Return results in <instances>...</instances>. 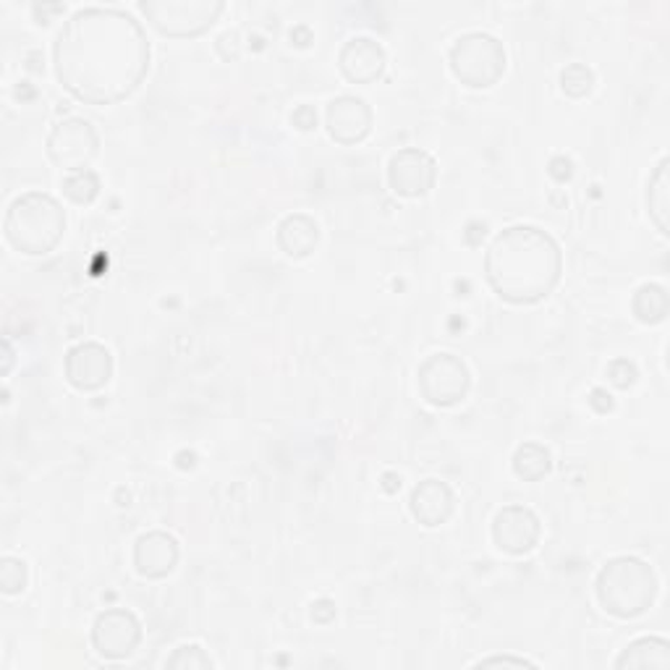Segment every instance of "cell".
I'll list each match as a JSON object with an SVG mask.
<instances>
[{
    "label": "cell",
    "instance_id": "6da1fadb",
    "mask_svg": "<svg viewBox=\"0 0 670 670\" xmlns=\"http://www.w3.org/2000/svg\"><path fill=\"white\" fill-rule=\"evenodd\" d=\"M56 77L87 106H116L150 71V42L129 11L89 6L63 21L53 45Z\"/></svg>",
    "mask_w": 670,
    "mask_h": 670
},
{
    "label": "cell",
    "instance_id": "7a4b0ae2",
    "mask_svg": "<svg viewBox=\"0 0 670 670\" xmlns=\"http://www.w3.org/2000/svg\"><path fill=\"white\" fill-rule=\"evenodd\" d=\"M563 255L548 230L511 226L495 236L485 255V278L503 302L530 307L548 299L561 283Z\"/></svg>",
    "mask_w": 670,
    "mask_h": 670
},
{
    "label": "cell",
    "instance_id": "3957f363",
    "mask_svg": "<svg viewBox=\"0 0 670 670\" xmlns=\"http://www.w3.org/2000/svg\"><path fill=\"white\" fill-rule=\"evenodd\" d=\"M3 230L6 242L21 255H50L63 238L66 210L56 197L45 191H27L11 203Z\"/></svg>",
    "mask_w": 670,
    "mask_h": 670
},
{
    "label": "cell",
    "instance_id": "277c9868",
    "mask_svg": "<svg viewBox=\"0 0 670 670\" xmlns=\"http://www.w3.org/2000/svg\"><path fill=\"white\" fill-rule=\"evenodd\" d=\"M658 587V573L650 563L634 555H618L600 569L594 592L605 613L629 621L652 608Z\"/></svg>",
    "mask_w": 670,
    "mask_h": 670
},
{
    "label": "cell",
    "instance_id": "5b68a950",
    "mask_svg": "<svg viewBox=\"0 0 670 670\" xmlns=\"http://www.w3.org/2000/svg\"><path fill=\"white\" fill-rule=\"evenodd\" d=\"M451 71L461 85L472 89H490L505 73V48L497 37L487 32H466L451 45Z\"/></svg>",
    "mask_w": 670,
    "mask_h": 670
},
{
    "label": "cell",
    "instance_id": "8992f818",
    "mask_svg": "<svg viewBox=\"0 0 670 670\" xmlns=\"http://www.w3.org/2000/svg\"><path fill=\"white\" fill-rule=\"evenodd\" d=\"M139 11L168 37H199L210 29L226 3L223 0H141Z\"/></svg>",
    "mask_w": 670,
    "mask_h": 670
},
{
    "label": "cell",
    "instance_id": "52a82bcc",
    "mask_svg": "<svg viewBox=\"0 0 670 670\" xmlns=\"http://www.w3.org/2000/svg\"><path fill=\"white\" fill-rule=\"evenodd\" d=\"M416 383H420L422 398L430 406L449 408L456 406L459 401L466 398L469 388H472V375L464 359L456 354L441 352L427 356L416 370Z\"/></svg>",
    "mask_w": 670,
    "mask_h": 670
},
{
    "label": "cell",
    "instance_id": "ba28073f",
    "mask_svg": "<svg viewBox=\"0 0 670 670\" xmlns=\"http://www.w3.org/2000/svg\"><path fill=\"white\" fill-rule=\"evenodd\" d=\"M100 137L98 129L87 118L71 116L53 126L48 137V158L66 174L87 170L89 162L98 158Z\"/></svg>",
    "mask_w": 670,
    "mask_h": 670
},
{
    "label": "cell",
    "instance_id": "9c48e42d",
    "mask_svg": "<svg viewBox=\"0 0 670 670\" xmlns=\"http://www.w3.org/2000/svg\"><path fill=\"white\" fill-rule=\"evenodd\" d=\"M141 642L139 618L126 608H108L95 618L92 647L106 660H126Z\"/></svg>",
    "mask_w": 670,
    "mask_h": 670
},
{
    "label": "cell",
    "instance_id": "30bf717a",
    "mask_svg": "<svg viewBox=\"0 0 670 670\" xmlns=\"http://www.w3.org/2000/svg\"><path fill=\"white\" fill-rule=\"evenodd\" d=\"M437 181V162L420 147H404L388 162V184L398 197L416 199L433 191Z\"/></svg>",
    "mask_w": 670,
    "mask_h": 670
},
{
    "label": "cell",
    "instance_id": "8fae6325",
    "mask_svg": "<svg viewBox=\"0 0 670 670\" xmlns=\"http://www.w3.org/2000/svg\"><path fill=\"white\" fill-rule=\"evenodd\" d=\"M63 372L69 385H73L77 391H100L114 377V354L98 344V341H85V344L69 348V354L63 359Z\"/></svg>",
    "mask_w": 670,
    "mask_h": 670
},
{
    "label": "cell",
    "instance_id": "7c38bea8",
    "mask_svg": "<svg viewBox=\"0 0 670 670\" xmlns=\"http://www.w3.org/2000/svg\"><path fill=\"white\" fill-rule=\"evenodd\" d=\"M542 524L538 513L526 505H503L495 513L493 540L509 555H526L538 548Z\"/></svg>",
    "mask_w": 670,
    "mask_h": 670
},
{
    "label": "cell",
    "instance_id": "4fadbf2b",
    "mask_svg": "<svg viewBox=\"0 0 670 670\" xmlns=\"http://www.w3.org/2000/svg\"><path fill=\"white\" fill-rule=\"evenodd\" d=\"M372 121H375L372 108L362 98H354V95H341V98L327 102L325 126L331 139L338 141V145H359V141L370 137Z\"/></svg>",
    "mask_w": 670,
    "mask_h": 670
},
{
    "label": "cell",
    "instance_id": "5bb4252c",
    "mask_svg": "<svg viewBox=\"0 0 670 670\" xmlns=\"http://www.w3.org/2000/svg\"><path fill=\"white\" fill-rule=\"evenodd\" d=\"M385 63H388V56H385L383 45L372 40V37H352V40L344 42V48L338 53V69L352 85H372V81H377L383 77Z\"/></svg>",
    "mask_w": 670,
    "mask_h": 670
},
{
    "label": "cell",
    "instance_id": "9a60e30c",
    "mask_svg": "<svg viewBox=\"0 0 670 670\" xmlns=\"http://www.w3.org/2000/svg\"><path fill=\"white\" fill-rule=\"evenodd\" d=\"M178 558H181L178 540L162 530L141 534L134 545V569L145 579H166L174 573Z\"/></svg>",
    "mask_w": 670,
    "mask_h": 670
},
{
    "label": "cell",
    "instance_id": "2e32d148",
    "mask_svg": "<svg viewBox=\"0 0 670 670\" xmlns=\"http://www.w3.org/2000/svg\"><path fill=\"white\" fill-rule=\"evenodd\" d=\"M408 511L427 530L445 524L456 511V495L449 482L443 480H424L408 495Z\"/></svg>",
    "mask_w": 670,
    "mask_h": 670
},
{
    "label": "cell",
    "instance_id": "e0dca14e",
    "mask_svg": "<svg viewBox=\"0 0 670 670\" xmlns=\"http://www.w3.org/2000/svg\"><path fill=\"white\" fill-rule=\"evenodd\" d=\"M275 242H278V249L286 257L304 259L317 249L319 226L315 223V218H309V215H304V213L286 215V218L280 220L278 234H275Z\"/></svg>",
    "mask_w": 670,
    "mask_h": 670
},
{
    "label": "cell",
    "instance_id": "ac0fdd59",
    "mask_svg": "<svg viewBox=\"0 0 670 670\" xmlns=\"http://www.w3.org/2000/svg\"><path fill=\"white\" fill-rule=\"evenodd\" d=\"M618 670H642V668H670V644L662 637H642L637 642H631L627 650L618 654L613 662Z\"/></svg>",
    "mask_w": 670,
    "mask_h": 670
},
{
    "label": "cell",
    "instance_id": "d6986e66",
    "mask_svg": "<svg viewBox=\"0 0 670 670\" xmlns=\"http://www.w3.org/2000/svg\"><path fill=\"white\" fill-rule=\"evenodd\" d=\"M668 168L670 160L662 158L654 168V174L650 176V184H647V213L654 223V228L660 230L662 236H668V215H670V178H668Z\"/></svg>",
    "mask_w": 670,
    "mask_h": 670
},
{
    "label": "cell",
    "instance_id": "ffe728a7",
    "mask_svg": "<svg viewBox=\"0 0 670 670\" xmlns=\"http://www.w3.org/2000/svg\"><path fill=\"white\" fill-rule=\"evenodd\" d=\"M668 292L660 283H644V286L637 288L634 299H631V312H634V317L642 325H660L668 317Z\"/></svg>",
    "mask_w": 670,
    "mask_h": 670
},
{
    "label": "cell",
    "instance_id": "44dd1931",
    "mask_svg": "<svg viewBox=\"0 0 670 670\" xmlns=\"http://www.w3.org/2000/svg\"><path fill=\"white\" fill-rule=\"evenodd\" d=\"M550 469H553V456L542 443H521L516 453H513V472H516L519 480L540 482L550 474Z\"/></svg>",
    "mask_w": 670,
    "mask_h": 670
},
{
    "label": "cell",
    "instance_id": "7402d4cb",
    "mask_svg": "<svg viewBox=\"0 0 670 670\" xmlns=\"http://www.w3.org/2000/svg\"><path fill=\"white\" fill-rule=\"evenodd\" d=\"M63 195L69 203L79 205V207H87L92 205L95 199H98L100 195V178L95 170H77V174H66L63 178Z\"/></svg>",
    "mask_w": 670,
    "mask_h": 670
},
{
    "label": "cell",
    "instance_id": "603a6c76",
    "mask_svg": "<svg viewBox=\"0 0 670 670\" xmlns=\"http://www.w3.org/2000/svg\"><path fill=\"white\" fill-rule=\"evenodd\" d=\"M561 89L573 100L587 98L594 89V71L587 63H569L561 71Z\"/></svg>",
    "mask_w": 670,
    "mask_h": 670
},
{
    "label": "cell",
    "instance_id": "cb8c5ba5",
    "mask_svg": "<svg viewBox=\"0 0 670 670\" xmlns=\"http://www.w3.org/2000/svg\"><path fill=\"white\" fill-rule=\"evenodd\" d=\"M29 582V565L21 558L6 555L0 561V590L3 594H21Z\"/></svg>",
    "mask_w": 670,
    "mask_h": 670
},
{
    "label": "cell",
    "instance_id": "d4e9b609",
    "mask_svg": "<svg viewBox=\"0 0 670 670\" xmlns=\"http://www.w3.org/2000/svg\"><path fill=\"white\" fill-rule=\"evenodd\" d=\"M166 668L174 670H210L213 660L199 644H184L166 660Z\"/></svg>",
    "mask_w": 670,
    "mask_h": 670
},
{
    "label": "cell",
    "instance_id": "484cf974",
    "mask_svg": "<svg viewBox=\"0 0 670 670\" xmlns=\"http://www.w3.org/2000/svg\"><path fill=\"white\" fill-rule=\"evenodd\" d=\"M605 375H608V383L613 385V388L629 391L631 385H634L637 380H639V370H637V364L631 362V359H613V362L608 364Z\"/></svg>",
    "mask_w": 670,
    "mask_h": 670
},
{
    "label": "cell",
    "instance_id": "4316f807",
    "mask_svg": "<svg viewBox=\"0 0 670 670\" xmlns=\"http://www.w3.org/2000/svg\"><path fill=\"white\" fill-rule=\"evenodd\" d=\"M497 666H509V668H538L532 660H526V658H513V654H495V658H485V660L474 662V668H497Z\"/></svg>",
    "mask_w": 670,
    "mask_h": 670
},
{
    "label": "cell",
    "instance_id": "83f0119b",
    "mask_svg": "<svg viewBox=\"0 0 670 670\" xmlns=\"http://www.w3.org/2000/svg\"><path fill=\"white\" fill-rule=\"evenodd\" d=\"M292 121H294V126L299 131H312V129H317V110L312 108V106H299L294 110V116H292Z\"/></svg>",
    "mask_w": 670,
    "mask_h": 670
},
{
    "label": "cell",
    "instance_id": "f1b7e54d",
    "mask_svg": "<svg viewBox=\"0 0 670 670\" xmlns=\"http://www.w3.org/2000/svg\"><path fill=\"white\" fill-rule=\"evenodd\" d=\"M548 174L553 176L558 184H565L573 176V162L569 158H565V155H558V158L550 160Z\"/></svg>",
    "mask_w": 670,
    "mask_h": 670
},
{
    "label": "cell",
    "instance_id": "f546056e",
    "mask_svg": "<svg viewBox=\"0 0 670 670\" xmlns=\"http://www.w3.org/2000/svg\"><path fill=\"white\" fill-rule=\"evenodd\" d=\"M312 621L319 623V627H327V623L335 621V602L333 600H317L312 605Z\"/></svg>",
    "mask_w": 670,
    "mask_h": 670
},
{
    "label": "cell",
    "instance_id": "4dcf8cb0",
    "mask_svg": "<svg viewBox=\"0 0 670 670\" xmlns=\"http://www.w3.org/2000/svg\"><path fill=\"white\" fill-rule=\"evenodd\" d=\"M587 401H590V406L598 414H610V412H613V406H615L613 396H610V393L605 388H592L590 398H587Z\"/></svg>",
    "mask_w": 670,
    "mask_h": 670
},
{
    "label": "cell",
    "instance_id": "1f68e13d",
    "mask_svg": "<svg viewBox=\"0 0 670 670\" xmlns=\"http://www.w3.org/2000/svg\"><path fill=\"white\" fill-rule=\"evenodd\" d=\"M383 490L388 495H393V493H398L401 490V476L396 474V472H385L383 474Z\"/></svg>",
    "mask_w": 670,
    "mask_h": 670
},
{
    "label": "cell",
    "instance_id": "d6a6232c",
    "mask_svg": "<svg viewBox=\"0 0 670 670\" xmlns=\"http://www.w3.org/2000/svg\"><path fill=\"white\" fill-rule=\"evenodd\" d=\"M292 42L294 45H302V48H307V45L312 42L309 27H296V29H292Z\"/></svg>",
    "mask_w": 670,
    "mask_h": 670
},
{
    "label": "cell",
    "instance_id": "836d02e7",
    "mask_svg": "<svg viewBox=\"0 0 670 670\" xmlns=\"http://www.w3.org/2000/svg\"><path fill=\"white\" fill-rule=\"evenodd\" d=\"M13 356H17V354H13L11 341L6 338V341H3V375H9V372H11V367H13Z\"/></svg>",
    "mask_w": 670,
    "mask_h": 670
}]
</instances>
